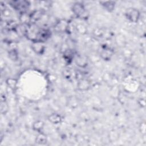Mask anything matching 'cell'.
<instances>
[{
    "instance_id": "14",
    "label": "cell",
    "mask_w": 146,
    "mask_h": 146,
    "mask_svg": "<svg viewBox=\"0 0 146 146\" xmlns=\"http://www.w3.org/2000/svg\"><path fill=\"white\" fill-rule=\"evenodd\" d=\"M8 110V105L5 100H1V112L3 114H5Z\"/></svg>"
},
{
    "instance_id": "15",
    "label": "cell",
    "mask_w": 146,
    "mask_h": 146,
    "mask_svg": "<svg viewBox=\"0 0 146 146\" xmlns=\"http://www.w3.org/2000/svg\"><path fill=\"white\" fill-rule=\"evenodd\" d=\"M56 27L60 31H65L67 28V24L66 22H60L56 25Z\"/></svg>"
},
{
    "instance_id": "9",
    "label": "cell",
    "mask_w": 146,
    "mask_h": 146,
    "mask_svg": "<svg viewBox=\"0 0 146 146\" xmlns=\"http://www.w3.org/2000/svg\"><path fill=\"white\" fill-rule=\"evenodd\" d=\"M42 13L40 10H37L35 11L33 13H32L30 16V21L31 23H35L36 21L39 20L42 17Z\"/></svg>"
},
{
    "instance_id": "6",
    "label": "cell",
    "mask_w": 146,
    "mask_h": 146,
    "mask_svg": "<svg viewBox=\"0 0 146 146\" xmlns=\"http://www.w3.org/2000/svg\"><path fill=\"white\" fill-rule=\"evenodd\" d=\"M48 120L52 124H57L60 123L62 121V116L58 113H52L48 116Z\"/></svg>"
},
{
    "instance_id": "1",
    "label": "cell",
    "mask_w": 146,
    "mask_h": 146,
    "mask_svg": "<svg viewBox=\"0 0 146 146\" xmlns=\"http://www.w3.org/2000/svg\"><path fill=\"white\" fill-rule=\"evenodd\" d=\"M9 3L13 9L21 12V14L26 13L30 6L29 2L26 1H11Z\"/></svg>"
},
{
    "instance_id": "17",
    "label": "cell",
    "mask_w": 146,
    "mask_h": 146,
    "mask_svg": "<svg viewBox=\"0 0 146 146\" xmlns=\"http://www.w3.org/2000/svg\"><path fill=\"white\" fill-rule=\"evenodd\" d=\"M139 129H140V132L143 134L145 135V123H141L140 124V125L139 127Z\"/></svg>"
},
{
    "instance_id": "8",
    "label": "cell",
    "mask_w": 146,
    "mask_h": 146,
    "mask_svg": "<svg viewBox=\"0 0 146 146\" xmlns=\"http://www.w3.org/2000/svg\"><path fill=\"white\" fill-rule=\"evenodd\" d=\"M112 55V51L108 47L103 48L100 52L101 57L104 60H109Z\"/></svg>"
},
{
    "instance_id": "16",
    "label": "cell",
    "mask_w": 146,
    "mask_h": 146,
    "mask_svg": "<svg viewBox=\"0 0 146 146\" xmlns=\"http://www.w3.org/2000/svg\"><path fill=\"white\" fill-rule=\"evenodd\" d=\"M9 55L10 59L13 60H15L18 58V54H17L16 50H10L9 52Z\"/></svg>"
},
{
    "instance_id": "3",
    "label": "cell",
    "mask_w": 146,
    "mask_h": 146,
    "mask_svg": "<svg viewBox=\"0 0 146 146\" xmlns=\"http://www.w3.org/2000/svg\"><path fill=\"white\" fill-rule=\"evenodd\" d=\"M125 15L129 21L135 23L139 21L140 14L138 10L135 8H129L126 10Z\"/></svg>"
},
{
    "instance_id": "12",
    "label": "cell",
    "mask_w": 146,
    "mask_h": 146,
    "mask_svg": "<svg viewBox=\"0 0 146 146\" xmlns=\"http://www.w3.org/2000/svg\"><path fill=\"white\" fill-rule=\"evenodd\" d=\"M44 127V123L41 120H37L35 121L33 125V128L34 130L39 132H41Z\"/></svg>"
},
{
    "instance_id": "5",
    "label": "cell",
    "mask_w": 146,
    "mask_h": 146,
    "mask_svg": "<svg viewBox=\"0 0 146 146\" xmlns=\"http://www.w3.org/2000/svg\"><path fill=\"white\" fill-rule=\"evenodd\" d=\"M32 48L33 50L37 54H42L44 51V46L43 42H33Z\"/></svg>"
},
{
    "instance_id": "11",
    "label": "cell",
    "mask_w": 146,
    "mask_h": 146,
    "mask_svg": "<svg viewBox=\"0 0 146 146\" xmlns=\"http://www.w3.org/2000/svg\"><path fill=\"white\" fill-rule=\"evenodd\" d=\"M35 141L36 143L39 144H41V145L45 144L47 143V137L44 133L42 132H39V133L37 135L36 137Z\"/></svg>"
},
{
    "instance_id": "4",
    "label": "cell",
    "mask_w": 146,
    "mask_h": 146,
    "mask_svg": "<svg viewBox=\"0 0 146 146\" xmlns=\"http://www.w3.org/2000/svg\"><path fill=\"white\" fill-rule=\"evenodd\" d=\"M77 86L78 90L80 91H87L90 88L91 83L87 79H82L78 82Z\"/></svg>"
},
{
    "instance_id": "2",
    "label": "cell",
    "mask_w": 146,
    "mask_h": 146,
    "mask_svg": "<svg viewBox=\"0 0 146 146\" xmlns=\"http://www.w3.org/2000/svg\"><path fill=\"white\" fill-rule=\"evenodd\" d=\"M72 11L76 16L80 18H85L87 17V11L83 4L79 2L75 3L72 7Z\"/></svg>"
},
{
    "instance_id": "7",
    "label": "cell",
    "mask_w": 146,
    "mask_h": 146,
    "mask_svg": "<svg viewBox=\"0 0 146 146\" xmlns=\"http://www.w3.org/2000/svg\"><path fill=\"white\" fill-rule=\"evenodd\" d=\"M100 3L106 10L108 11H112L115 9V1H100Z\"/></svg>"
},
{
    "instance_id": "13",
    "label": "cell",
    "mask_w": 146,
    "mask_h": 146,
    "mask_svg": "<svg viewBox=\"0 0 146 146\" xmlns=\"http://www.w3.org/2000/svg\"><path fill=\"white\" fill-rule=\"evenodd\" d=\"M6 83L7 86L13 90H15L17 88V80L15 79L9 78L6 80Z\"/></svg>"
},
{
    "instance_id": "10",
    "label": "cell",
    "mask_w": 146,
    "mask_h": 146,
    "mask_svg": "<svg viewBox=\"0 0 146 146\" xmlns=\"http://www.w3.org/2000/svg\"><path fill=\"white\" fill-rule=\"evenodd\" d=\"M76 63L80 67H84L87 65V59L84 56H78L76 59Z\"/></svg>"
}]
</instances>
